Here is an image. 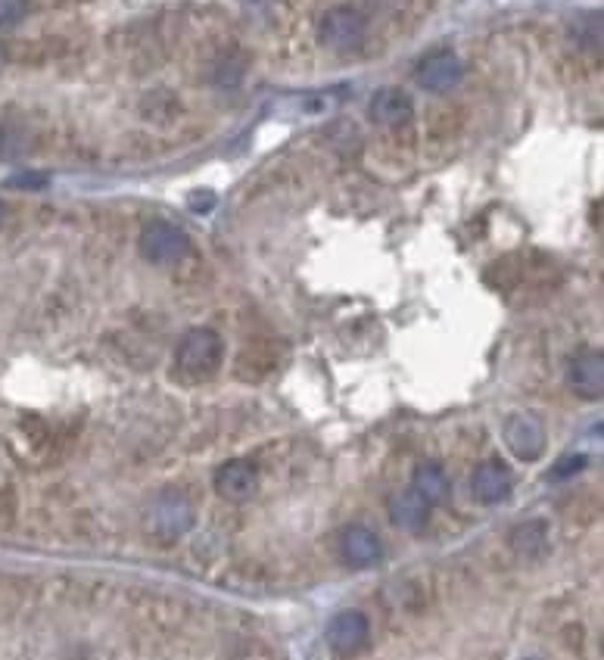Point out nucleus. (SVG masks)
Listing matches in <instances>:
<instances>
[{
	"mask_svg": "<svg viewBox=\"0 0 604 660\" xmlns=\"http://www.w3.org/2000/svg\"><path fill=\"white\" fill-rule=\"evenodd\" d=\"M224 361V340L209 328H193L175 349V371L184 383L209 381Z\"/></svg>",
	"mask_w": 604,
	"mask_h": 660,
	"instance_id": "obj_1",
	"label": "nucleus"
},
{
	"mask_svg": "<svg viewBox=\"0 0 604 660\" xmlns=\"http://www.w3.org/2000/svg\"><path fill=\"white\" fill-rule=\"evenodd\" d=\"M193 527V508L178 492H162L147 508V533L160 542H175Z\"/></svg>",
	"mask_w": 604,
	"mask_h": 660,
	"instance_id": "obj_2",
	"label": "nucleus"
},
{
	"mask_svg": "<svg viewBox=\"0 0 604 660\" xmlns=\"http://www.w3.org/2000/svg\"><path fill=\"white\" fill-rule=\"evenodd\" d=\"M138 246L150 265H175L191 253V237L172 222H147L138 237Z\"/></svg>",
	"mask_w": 604,
	"mask_h": 660,
	"instance_id": "obj_3",
	"label": "nucleus"
},
{
	"mask_svg": "<svg viewBox=\"0 0 604 660\" xmlns=\"http://www.w3.org/2000/svg\"><path fill=\"white\" fill-rule=\"evenodd\" d=\"M365 35H368V22L359 10H352V6H330L321 16L318 37L324 47L337 53L359 50L361 44H365Z\"/></svg>",
	"mask_w": 604,
	"mask_h": 660,
	"instance_id": "obj_4",
	"label": "nucleus"
},
{
	"mask_svg": "<svg viewBox=\"0 0 604 660\" xmlns=\"http://www.w3.org/2000/svg\"><path fill=\"white\" fill-rule=\"evenodd\" d=\"M505 445L511 449V455L520 461H536L546 452V424L530 412H517L505 421L502 427Z\"/></svg>",
	"mask_w": 604,
	"mask_h": 660,
	"instance_id": "obj_5",
	"label": "nucleus"
},
{
	"mask_svg": "<svg viewBox=\"0 0 604 660\" xmlns=\"http://www.w3.org/2000/svg\"><path fill=\"white\" fill-rule=\"evenodd\" d=\"M324 639L337 655H356L371 639V623L361 611H339L330 617L328 629H324Z\"/></svg>",
	"mask_w": 604,
	"mask_h": 660,
	"instance_id": "obj_6",
	"label": "nucleus"
},
{
	"mask_svg": "<svg viewBox=\"0 0 604 660\" xmlns=\"http://www.w3.org/2000/svg\"><path fill=\"white\" fill-rule=\"evenodd\" d=\"M511 489H515V474L498 458L480 461V465L474 467L471 496L477 498L480 505H502L505 498L511 496Z\"/></svg>",
	"mask_w": 604,
	"mask_h": 660,
	"instance_id": "obj_7",
	"label": "nucleus"
},
{
	"mask_svg": "<svg viewBox=\"0 0 604 660\" xmlns=\"http://www.w3.org/2000/svg\"><path fill=\"white\" fill-rule=\"evenodd\" d=\"M464 66L458 53L452 50H433L418 63V85L430 90V94H445L462 81Z\"/></svg>",
	"mask_w": 604,
	"mask_h": 660,
	"instance_id": "obj_8",
	"label": "nucleus"
},
{
	"mask_svg": "<svg viewBox=\"0 0 604 660\" xmlns=\"http://www.w3.org/2000/svg\"><path fill=\"white\" fill-rule=\"evenodd\" d=\"M255 489H259V470L253 461L234 458L215 470V492L224 502H246L255 496Z\"/></svg>",
	"mask_w": 604,
	"mask_h": 660,
	"instance_id": "obj_9",
	"label": "nucleus"
},
{
	"mask_svg": "<svg viewBox=\"0 0 604 660\" xmlns=\"http://www.w3.org/2000/svg\"><path fill=\"white\" fill-rule=\"evenodd\" d=\"M339 555L356 571H368V567H377L383 560V545L374 529L356 523V527H346L339 536Z\"/></svg>",
	"mask_w": 604,
	"mask_h": 660,
	"instance_id": "obj_10",
	"label": "nucleus"
},
{
	"mask_svg": "<svg viewBox=\"0 0 604 660\" xmlns=\"http://www.w3.org/2000/svg\"><path fill=\"white\" fill-rule=\"evenodd\" d=\"M570 386L577 396L588 402L601 399L604 393V355L601 349H586L570 361Z\"/></svg>",
	"mask_w": 604,
	"mask_h": 660,
	"instance_id": "obj_11",
	"label": "nucleus"
},
{
	"mask_svg": "<svg viewBox=\"0 0 604 660\" xmlns=\"http://www.w3.org/2000/svg\"><path fill=\"white\" fill-rule=\"evenodd\" d=\"M414 116V103L411 97L405 94V90L399 88H380L374 94L371 100V119L377 125H387V128H396V125H405L409 119Z\"/></svg>",
	"mask_w": 604,
	"mask_h": 660,
	"instance_id": "obj_12",
	"label": "nucleus"
},
{
	"mask_svg": "<svg viewBox=\"0 0 604 660\" xmlns=\"http://www.w3.org/2000/svg\"><path fill=\"white\" fill-rule=\"evenodd\" d=\"M430 508L433 505H427L414 489L396 492V496L390 498V520L396 523L399 529H421L430 518Z\"/></svg>",
	"mask_w": 604,
	"mask_h": 660,
	"instance_id": "obj_13",
	"label": "nucleus"
},
{
	"mask_svg": "<svg viewBox=\"0 0 604 660\" xmlns=\"http://www.w3.org/2000/svg\"><path fill=\"white\" fill-rule=\"evenodd\" d=\"M511 549L520 558H539L548 549V523L546 520H526L511 529Z\"/></svg>",
	"mask_w": 604,
	"mask_h": 660,
	"instance_id": "obj_14",
	"label": "nucleus"
},
{
	"mask_svg": "<svg viewBox=\"0 0 604 660\" xmlns=\"http://www.w3.org/2000/svg\"><path fill=\"white\" fill-rule=\"evenodd\" d=\"M411 489L424 498L427 505H440L445 496H449V477L440 465H421L414 470Z\"/></svg>",
	"mask_w": 604,
	"mask_h": 660,
	"instance_id": "obj_15",
	"label": "nucleus"
},
{
	"mask_svg": "<svg viewBox=\"0 0 604 660\" xmlns=\"http://www.w3.org/2000/svg\"><path fill=\"white\" fill-rule=\"evenodd\" d=\"M28 0H0V28H13L26 19Z\"/></svg>",
	"mask_w": 604,
	"mask_h": 660,
	"instance_id": "obj_16",
	"label": "nucleus"
},
{
	"mask_svg": "<svg viewBox=\"0 0 604 660\" xmlns=\"http://www.w3.org/2000/svg\"><path fill=\"white\" fill-rule=\"evenodd\" d=\"M586 467V455H564L561 461H557L555 467H551V480H568V477L579 474V470Z\"/></svg>",
	"mask_w": 604,
	"mask_h": 660,
	"instance_id": "obj_17",
	"label": "nucleus"
},
{
	"mask_svg": "<svg viewBox=\"0 0 604 660\" xmlns=\"http://www.w3.org/2000/svg\"><path fill=\"white\" fill-rule=\"evenodd\" d=\"M44 184H47V174L41 172H19L6 181V187H16V191H41Z\"/></svg>",
	"mask_w": 604,
	"mask_h": 660,
	"instance_id": "obj_18",
	"label": "nucleus"
},
{
	"mask_svg": "<svg viewBox=\"0 0 604 660\" xmlns=\"http://www.w3.org/2000/svg\"><path fill=\"white\" fill-rule=\"evenodd\" d=\"M4 66H6V50H4V44H0V72H4Z\"/></svg>",
	"mask_w": 604,
	"mask_h": 660,
	"instance_id": "obj_19",
	"label": "nucleus"
},
{
	"mask_svg": "<svg viewBox=\"0 0 604 660\" xmlns=\"http://www.w3.org/2000/svg\"><path fill=\"white\" fill-rule=\"evenodd\" d=\"M0 222H4V203H0Z\"/></svg>",
	"mask_w": 604,
	"mask_h": 660,
	"instance_id": "obj_20",
	"label": "nucleus"
},
{
	"mask_svg": "<svg viewBox=\"0 0 604 660\" xmlns=\"http://www.w3.org/2000/svg\"><path fill=\"white\" fill-rule=\"evenodd\" d=\"M526 660H533V657H526Z\"/></svg>",
	"mask_w": 604,
	"mask_h": 660,
	"instance_id": "obj_21",
	"label": "nucleus"
}]
</instances>
